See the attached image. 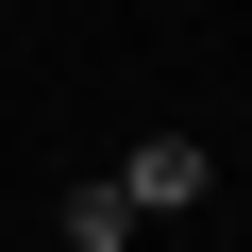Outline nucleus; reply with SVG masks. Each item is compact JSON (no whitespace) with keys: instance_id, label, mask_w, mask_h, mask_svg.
<instances>
[{"instance_id":"1","label":"nucleus","mask_w":252,"mask_h":252,"mask_svg":"<svg viewBox=\"0 0 252 252\" xmlns=\"http://www.w3.org/2000/svg\"><path fill=\"white\" fill-rule=\"evenodd\" d=\"M101 185L135 202V235H152V219H185V202H202V135H135V152H118Z\"/></svg>"},{"instance_id":"2","label":"nucleus","mask_w":252,"mask_h":252,"mask_svg":"<svg viewBox=\"0 0 252 252\" xmlns=\"http://www.w3.org/2000/svg\"><path fill=\"white\" fill-rule=\"evenodd\" d=\"M67 252H135V202L118 185H67Z\"/></svg>"}]
</instances>
